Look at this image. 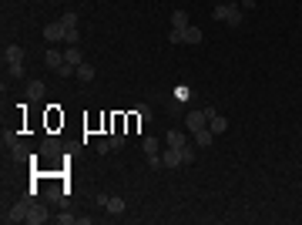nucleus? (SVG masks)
<instances>
[{"label":"nucleus","instance_id":"obj_1","mask_svg":"<svg viewBox=\"0 0 302 225\" xmlns=\"http://www.w3.org/2000/svg\"><path fill=\"white\" fill-rule=\"evenodd\" d=\"M215 21H225L228 27H242V4H218L212 11Z\"/></svg>","mask_w":302,"mask_h":225},{"label":"nucleus","instance_id":"obj_28","mask_svg":"<svg viewBox=\"0 0 302 225\" xmlns=\"http://www.w3.org/2000/svg\"><path fill=\"white\" fill-rule=\"evenodd\" d=\"M47 202H61V188H47Z\"/></svg>","mask_w":302,"mask_h":225},{"label":"nucleus","instance_id":"obj_11","mask_svg":"<svg viewBox=\"0 0 302 225\" xmlns=\"http://www.w3.org/2000/svg\"><path fill=\"white\" fill-rule=\"evenodd\" d=\"M124 208H128V202H124L121 195H114V198H108V205H104V212H108V215H121Z\"/></svg>","mask_w":302,"mask_h":225},{"label":"nucleus","instance_id":"obj_29","mask_svg":"<svg viewBox=\"0 0 302 225\" xmlns=\"http://www.w3.org/2000/svg\"><path fill=\"white\" fill-rule=\"evenodd\" d=\"M57 222H64V225H67V222H78V215H71V212H64V215H57Z\"/></svg>","mask_w":302,"mask_h":225},{"label":"nucleus","instance_id":"obj_12","mask_svg":"<svg viewBox=\"0 0 302 225\" xmlns=\"http://www.w3.org/2000/svg\"><path fill=\"white\" fill-rule=\"evenodd\" d=\"M215 135H212V128H201V131H195V145L198 148H212Z\"/></svg>","mask_w":302,"mask_h":225},{"label":"nucleus","instance_id":"obj_20","mask_svg":"<svg viewBox=\"0 0 302 225\" xmlns=\"http://www.w3.org/2000/svg\"><path fill=\"white\" fill-rule=\"evenodd\" d=\"M4 148H11V151L14 148H21V138L14 135V131H7V135H4Z\"/></svg>","mask_w":302,"mask_h":225},{"label":"nucleus","instance_id":"obj_25","mask_svg":"<svg viewBox=\"0 0 302 225\" xmlns=\"http://www.w3.org/2000/svg\"><path fill=\"white\" fill-rule=\"evenodd\" d=\"M74 71H78V68H74V64H67V61H64V64H61V71H57V74H61V78H74Z\"/></svg>","mask_w":302,"mask_h":225},{"label":"nucleus","instance_id":"obj_8","mask_svg":"<svg viewBox=\"0 0 302 225\" xmlns=\"http://www.w3.org/2000/svg\"><path fill=\"white\" fill-rule=\"evenodd\" d=\"M161 161H165L168 168H178V165H181V148H165Z\"/></svg>","mask_w":302,"mask_h":225},{"label":"nucleus","instance_id":"obj_23","mask_svg":"<svg viewBox=\"0 0 302 225\" xmlns=\"http://www.w3.org/2000/svg\"><path fill=\"white\" fill-rule=\"evenodd\" d=\"M41 94H44V84H41V81L27 84V98H41Z\"/></svg>","mask_w":302,"mask_h":225},{"label":"nucleus","instance_id":"obj_27","mask_svg":"<svg viewBox=\"0 0 302 225\" xmlns=\"http://www.w3.org/2000/svg\"><path fill=\"white\" fill-rule=\"evenodd\" d=\"M81 34H78V27H67V44H78Z\"/></svg>","mask_w":302,"mask_h":225},{"label":"nucleus","instance_id":"obj_26","mask_svg":"<svg viewBox=\"0 0 302 225\" xmlns=\"http://www.w3.org/2000/svg\"><path fill=\"white\" fill-rule=\"evenodd\" d=\"M108 141H111V148H124V135H121V131H114Z\"/></svg>","mask_w":302,"mask_h":225},{"label":"nucleus","instance_id":"obj_30","mask_svg":"<svg viewBox=\"0 0 302 225\" xmlns=\"http://www.w3.org/2000/svg\"><path fill=\"white\" fill-rule=\"evenodd\" d=\"M242 11H255V0H242Z\"/></svg>","mask_w":302,"mask_h":225},{"label":"nucleus","instance_id":"obj_10","mask_svg":"<svg viewBox=\"0 0 302 225\" xmlns=\"http://www.w3.org/2000/svg\"><path fill=\"white\" fill-rule=\"evenodd\" d=\"M17 61H24V47L21 44H11L7 51H4V64H17Z\"/></svg>","mask_w":302,"mask_h":225},{"label":"nucleus","instance_id":"obj_24","mask_svg":"<svg viewBox=\"0 0 302 225\" xmlns=\"http://www.w3.org/2000/svg\"><path fill=\"white\" fill-rule=\"evenodd\" d=\"M191 161H195V148L185 145V148H181V165H191Z\"/></svg>","mask_w":302,"mask_h":225},{"label":"nucleus","instance_id":"obj_15","mask_svg":"<svg viewBox=\"0 0 302 225\" xmlns=\"http://www.w3.org/2000/svg\"><path fill=\"white\" fill-rule=\"evenodd\" d=\"M171 27H175V31H185V27H188V14L175 11V14H171Z\"/></svg>","mask_w":302,"mask_h":225},{"label":"nucleus","instance_id":"obj_7","mask_svg":"<svg viewBox=\"0 0 302 225\" xmlns=\"http://www.w3.org/2000/svg\"><path fill=\"white\" fill-rule=\"evenodd\" d=\"M41 155L57 158V155H64V148H61V141H57V138L51 135V138H44V148H41Z\"/></svg>","mask_w":302,"mask_h":225},{"label":"nucleus","instance_id":"obj_17","mask_svg":"<svg viewBox=\"0 0 302 225\" xmlns=\"http://www.w3.org/2000/svg\"><path fill=\"white\" fill-rule=\"evenodd\" d=\"M185 41H188V44H201V31L188 24V27H185Z\"/></svg>","mask_w":302,"mask_h":225},{"label":"nucleus","instance_id":"obj_4","mask_svg":"<svg viewBox=\"0 0 302 225\" xmlns=\"http://www.w3.org/2000/svg\"><path fill=\"white\" fill-rule=\"evenodd\" d=\"M51 215H47V208L41 202H31V208H27V222L31 225H41V222H47Z\"/></svg>","mask_w":302,"mask_h":225},{"label":"nucleus","instance_id":"obj_18","mask_svg":"<svg viewBox=\"0 0 302 225\" xmlns=\"http://www.w3.org/2000/svg\"><path fill=\"white\" fill-rule=\"evenodd\" d=\"M7 78H14V81L24 78V61H17V64H7Z\"/></svg>","mask_w":302,"mask_h":225},{"label":"nucleus","instance_id":"obj_19","mask_svg":"<svg viewBox=\"0 0 302 225\" xmlns=\"http://www.w3.org/2000/svg\"><path fill=\"white\" fill-rule=\"evenodd\" d=\"M61 24H64V27H78V14L64 11V14H61Z\"/></svg>","mask_w":302,"mask_h":225},{"label":"nucleus","instance_id":"obj_16","mask_svg":"<svg viewBox=\"0 0 302 225\" xmlns=\"http://www.w3.org/2000/svg\"><path fill=\"white\" fill-rule=\"evenodd\" d=\"M185 145H188V138L181 131H168V148H185Z\"/></svg>","mask_w":302,"mask_h":225},{"label":"nucleus","instance_id":"obj_2","mask_svg":"<svg viewBox=\"0 0 302 225\" xmlns=\"http://www.w3.org/2000/svg\"><path fill=\"white\" fill-rule=\"evenodd\" d=\"M185 124H188L191 135H195V131H201V128H208V114H205V108H201V111H188Z\"/></svg>","mask_w":302,"mask_h":225},{"label":"nucleus","instance_id":"obj_21","mask_svg":"<svg viewBox=\"0 0 302 225\" xmlns=\"http://www.w3.org/2000/svg\"><path fill=\"white\" fill-rule=\"evenodd\" d=\"M145 155H148V158L158 155V138H145Z\"/></svg>","mask_w":302,"mask_h":225},{"label":"nucleus","instance_id":"obj_3","mask_svg":"<svg viewBox=\"0 0 302 225\" xmlns=\"http://www.w3.org/2000/svg\"><path fill=\"white\" fill-rule=\"evenodd\" d=\"M44 37L51 41V44H57V41H67V27L61 21H54V24H47L44 27Z\"/></svg>","mask_w":302,"mask_h":225},{"label":"nucleus","instance_id":"obj_6","mask_svg":"<svg viewBox=\"0 0 302 225\" xmlns=\"http://www.w3.org/2000/svg\"><path fill=\"white\" fill-rule=\"evenodd\" d=\"M44 64L51 71H61V64H64V54L57 51V47H51V51H44Z\"/></svg>","mask_w":302,"mask_h":225},{"label":"nucleus","instance_id":"obj_13","mask_svg":"<svg viewBox=\"0 0 302 225\" xmlns=\"http://www.w3.org/2000/svg\"><path fill=\"white\" fill-rule=\"evenodd\" d=\"M208 128H212V135H225V128H228V121H225L222 114L215 111L212 118H208Z\"/></svg>","mask_w":302,"mask_h":225},{"label":"nucleus","instance_id":"obj_14","mask_svg":"<svg viewBox=\"0 0 302 225\" xmlns=\"http://www.w3.org/2000/svg\"><path fill=\"white\" fill-rule=\"evenodd\" d=\"M74 78H78L81 84H88V81H94V68H91V64H78V71H74Z\"/></svg>","mask_w":302,"mask_h":225},{"label":"nucleus","instance_id":"obj_22","mask_svg":"<svg viewBox=\"0 0 302 225\" xmlns=\"http://www.w3.org/2000/svg\"><path fill=\"white\" fill-rule=\"evenodd\" d=\"M168 44H185V31H175V27H171V31H168Z\"/></svg>","mask_w":302,"mask_h":225},{"label":"nucleus","instance_id":"obj_5","mask_svg":"<svg viewBox=\"0 0 302 225\" xmlns=\"http://www.w3.org/2000/svg\"><path fill=\"white\" fill-rule=\"evenodd\" d=\"M27 208H31V202H17L11 212L4 215V222H27Z\"/></svg>","mask_w":302,"mask_h":225},{"label":"nucleus","instance_id":"obj_9","mask_svg":"<svg viewBox=\"0 0 302 225\" xmlns=\"http://www.w3.org/2000/svg\"><path fill=\"white\" fill-rule=\"evenodd\" d=\"M64 61H67V64H74V68H78V64H84V54H81V47H78V44H67Z\"/></svg>","mask_w":302,"mask_h":225}]
</instances>
